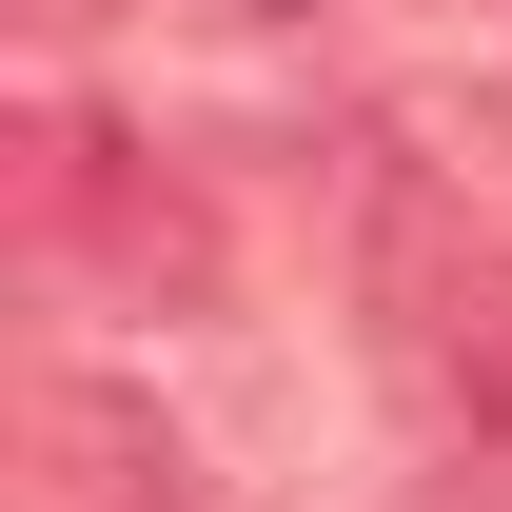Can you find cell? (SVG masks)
Instances as JSON below:
<instances>
[{
  "instance_id": "1",
  "label": "cell",
  "mask_w": 512,
  "mask_h": 512,
  "mask_svg": "<svg viewBox=\"0 0 512 512\" xmlns=\"http://www.w3.org/2000/svg\"><path fill=\"white\" fill-rule=\"evenodd\" d=\"M493 276H512V237L473 217V178H453V158H414V138H375V158H355V316H375L394 394H414L434 434H473Z\"/></svg>"
},
{
  "instance_id": "2",
  "label": "cell",
  "mask_w": 512,
  "mask_h": 512,
  "mask_svg": "<svg viewBox=\"0 0 512 512\" xmlns=\"http://www.w3.org/2000/svg\"><path fill=\"white\" fill-rule=\"evenodd\" d=\"M40 197H60V217H99V237H119V276H158V296H217L197 197H178V178H138L119 138H40Z\"/></svg>"
},
{
  "instance_id": "3",
  "label": "cell",
  "mask_w": 512,
  "mask_h": 512,
  "mask_svg": "<svg viewBox=\"0 0 512 512\" xmlns=\"http://www.w3.org/2000/svg\"><path fill=\"white\" fill-rule=\"evenodd\" d=\"M60 453H79V473H60L79 512H197V473H178V434H138L119 394H60Z\"/></svg>"
}]
</instances>
